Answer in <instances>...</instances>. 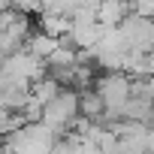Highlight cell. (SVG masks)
<instances>
[{"instance_id":"obj_7","label":"cell","mask_w":154,"mask_h":154,"mask_svg":"<svg viewBox=\"0 0 154 154\" xmlns=\"http://www.w3.org/2000/svg\"><path fill=\"white\" fill-rule=\"evenodd\" d=\"M72 18L69 15H57V12H42V30L51 33V36H63L69 30Z\"/></svg>"},{"instance_id":"obj_6","label":"cell","mask_w":154,"mask_h":154,"mask_svg":"<svg viewBox=\"0 0 154 154\" xmlns=\"http://www.w3.org/2000/svg\"><path fill=\"white\" fill-rule=\"evenodd\" d=\"M57 91H60V82L54 79L51 72H48V75H39L36 82H30V100H36L39 106H45Z\"/></svg>"},{"instance_id":"obj_1","label":"cell","mask_w":154,"mask_h":154,"mask_svg":"<svg viewBox=\"0 0 154 154\" xmlns=\"http://www.w3.org/2000/svg\"><path fill=\"white\" fill-rule=\"evenodd\" d=\"M57 130H51L45 121H24L15 130L6 133V139L0 142L9 151H51L57 145Z\"/></svg>"},{"instance_id":"obj_2","label":"cell","mask_w":154,"mask_h":154,"mask_svg":"<svg viewBox=\"0 0 154 154\" xmlns=\"http://www.w3.org/2000/svg\"><path fill=\"white\" fill-rule=\"evenodd\" d=\"M0 72H3V82H6V85L30 88V82H36L39 75H45V60L36 57L33 51H27V48L21 45V48H15L12 54L3 57Z\"/></svg>"},{"instance_id":"obj_3","label":"cell","mask_w":154,"mask_h":154,"mask_svg":"<svg viewBox=\"0 0 154 154\" xmlns=\"http://www.w3.org/2000/svg\"><path fill=\"white\" fill-rule=\"evenodd\" d=\"M75 118H79V94L60 88V91L42 106V118H39V121H45V124H48L51 130H57V133H66V130L75 124Z\"/></svg>"},{"instance_id":"obj_5","label":"cell","mask_w":154,"mask_h":154,"mask_svg":"<svg viewBox=\"0 0 154 154\" xmlns=\"http://www.w3.org/2000/svg\"><path fill=\"white\" fill-rule=\"evenodd\" d=\"M57 42H60V36H51V33H45V30H39V33H30L27 39H24V48L27 51H33L36 57H48L54 48H57Z\"/></svg>"},{"instance_id":"obj_9","label":"cell","mask_w":154,"mask_h":154,"mask_svg":"<svg viewBox=\"0 0 154 154\" xmlns=\"http://www.w3.org/2000/svg\"><path fill=\"white\" fill-rule=\"evenodd\" d=\"M148 127H151V130H154V115H151V121H148Z\"/></svg>"},{"instance_id":"obj_4","label":"cell","mask_w":154,"mask_h":154,"mask_svg":"<svg viewBox=\"0 0 154 154\" xmlns=\"http://www.w3.org/2000/svg\"><path fill=\"white\" fill-rule=\"evenodd\" d=\"M130 12H133V9H130V0H100L97 21L106 24V27H115V24H121Z\"/></svg>"},{"instance_id":"obj_8","label":"cell","mask_w":154,"mask_h":154,"mask_svg":"<svg viewBox=\"0 0 154 154\" xmlns=\"http://www.w3.org/2000/svg\"><path fill=\"white\" fill-rule=\"evenodd\" d=\"M9 3H12V9H18V12H24V15L42 9V0H9Z\"/></svg>"}]
</instances>
